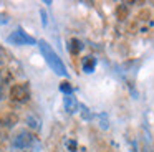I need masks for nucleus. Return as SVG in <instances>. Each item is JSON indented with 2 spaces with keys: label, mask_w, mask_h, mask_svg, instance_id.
<instances>
[{
  "label": "nucleus",
  "mask_w": 154,
  "mask_h": 152,
  "mask_svg": "<svg viewBox=\"0 0 154 152\" xmlns=\"http://www.w3.org/2000/svg\"><path fill=\"white\" fill-rule=\"evenodd\" d=\"M38 46H40V51H42V55H43L45 61L48 63V66H50V68L53 69L55 73H57V74H60V76H68L66 68H65L61 58L57 55V51H55V50L51 48V46L48 45L47 41H45V40H40V41H38Z\"/></svg>",
  "instance_id": "1"
},
{
  "label": "nucleus",
  "mask_w": 154,
  "mask_h": 152,
  "mask_svg": "<svg viewBox=\"0 0 154 152\" xmlns=\"http://www.w3.org/2000/svg\"><path fill=\"white\" fill-rule=\"evenodd\" d=\"M33 141H35V137L30 131L20 129V131L12 137V147L17 149V150H25V149H28L33 144Z\"/></svg>",
  "instance_id": "2"
},
{
  "label": "nucleus",
  "mask_w": 154,
  "mask_h": 152,
  "mask_svg": "<svg viewBox=\"0 0 154 152\" xmlns=\"http://www.w3.org/2000/svg\"><path fill=\"white\" fill-rule=\"evenodd\" d=\"M30 98V86L28 83H15L10 88V99L15 102H25Z\"/></svg>",
  "instance_id": "3"
},
{
  "label": "nucleus",
  "mask_w": 154,
  "mask_h": 152,
  "mask_svg": "<svg viewBox=\"0 0 154 152\" xmlns=\"http://www.w3.org/2000/svg\"><path fill=\"white\" fill-rule=\"evenodd\" d=\"M8 43L10 45H17V46H23V45H35L37 43V40L33 38L32 35H28L27 32H23L22 28L15 30L14 33H12L10 36H8Z\"/></svg>",
  "instance_id": "4"
},
{
  "label": "nucleus",
  "mask_w": 154,
  "mask_h": 152,
  "mask_svg": "<svg viewBox=\"0 0 154 152\" xmlns=\"http://www.w3.org/2000/svg\"><path fill=\"white\" fill-rule=\"evenodd\" d=\"M18 122V116L14 111H4L0 112V131L8 132L15 124Z\"/></svg>",
  "instance_id": "5"
},
{
  "label": "nucleus",
  "mask_w": 154,
  "mask_h": 152,
  "mask_svg": "<svg viewBox=\"0 0 154 152\" xmlns=\"http://www.w3.org/2000/svg\"><path fill=\"white\" fill-rule=\"evenodd\" d=\"M63 104H65V109H66L68 114H73V112L78 109V102H76V99H75L71 94L70 96H65Z\"/></svg>",
  "instance_id": "6"
},
{
  "label": "nucleus",
  "mask_w": 154,
  "mask_h": 152,
  "mask_svg": "<svg viewBox=\"0 0 154 152\" xmlns=\"http://www.w3.org/2000/svg\"><path fill=\"white\" fill-rule=\"evenodd\" d=\"M81 66H83L85 73H93L94 66H96V59H94L93 56H85L83 61H81Z\"/></svg>",
  "instance_id": "7"
},
{
  "label": "nucleus",
  "mask_w": 154,
  "mask_h": 152,
  "mask_svg": "<svg viewBox=\"0 0 154 152\" xmlns=\"http://www.w3.org/2000/svg\"><path fill=\"white\" fill-rule=\"evenodd\" d=\"M81 48H83V46H81V41L78 38H71L70 40V43H68V51H70L73 56L80 55Z\"/></svg>",
  "instance_id": "8"
},
{
  "label": "nucleus",
  "mask_w": 154,
  "mask_h": 152,
  "mask_svg": "<svg viewBox=\"0 0 154 152\" xmlns=\"http://www.w3.org/2000/svg\"><path fill=\"white\" fill-rule=\"evenodd\" d=\"M116 17L119 22H124V20L128 18V7L126 5H119L116 8Z\"/></svg>",
  "instance_id": "9"
},
{
  "label": "nucleus",
  "mask_w": 154,
  "mask_h": 152,
  "mask_svg": "<svg viewBox=\"0 0 154 152\" xmlns=\"http://www.w3.org/2000/svg\"><path fill=\"white\" fill-rule=\"evenodd\" d=\"M27 124L30 129H33V131H38L40 129V121H38L37 117H33V116H28L27 117Z\"/></svg>",
  "instance_id": "10"
},
{
  "label": "nucleus",
  "mask_w": 154,
  "mask_h": 152,
  "mask_svg": "<svg viewBox=\"0 0 154 152\" xmlns=\"http://www.w3.org/2000/svg\"><path fill=\"white\" fill-rule=\"evenodd\" d=\"M60 89H61V93H65V96H70L71 93H73V88H71V83L70 81H61Z\"/></svg>",
  "instance_id": "11"
},
{
  "label": "nucleus",
  "mask_w": 154,
  "mask_h": 152,
  "mask_svg": "<svg viewBox=\"0 0 154 152\" xmlns=\"http://www.w3.org/2000/svg\"><path fill=\"white\" fill-rule=\"evenodd\" d=\"M149 17H151L149 10H141V12H139V15H137V18H139V20H147Z\"/></svg>",
  "instance_id": "12"
},
{
  "label": "nucleus",
  "mask_w": 154,
  "mask_h": 152,
  "mask_svg": "<svg viewBox=\"0 0 154 152\" xmlns=\"http://www.w3.org/2000/svg\"><path fill=\"white\" fill-rule=\"evenodd\" d=\"M68 145H70L71 152H75V150H76V144H75V142H68Z\"/></svg>",
  "instance_id": "13"
},
{
  "label": "nucleus",
  "mask_w": 154,
  "mask_h": 152,
  "mask_svg": "<svg viewBox=\"0 0 154 152\" xmlns=\"http://www.w3.org/2000/svg\"><path fill=\"white\" fill-rule=\"evenodd\" d=\"M4 88H5L4 84H0V99H2V96H4Z\"/></svg>",
  "instance_id": "14"
}]
</instances>
